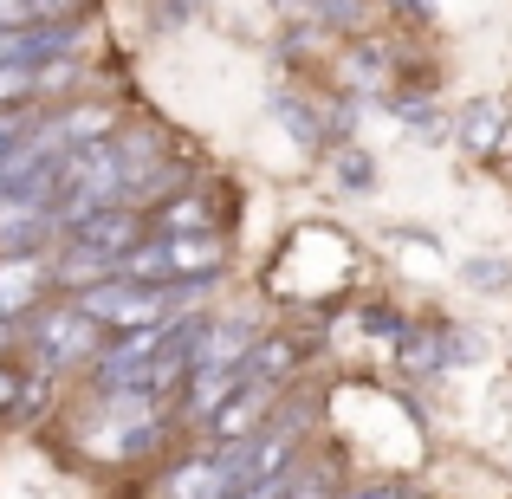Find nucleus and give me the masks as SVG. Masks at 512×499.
I'll return each instance as SVG.
<instances>
[{
  "instance_id": "nucleus-16",
  "label": "nucleus",
  "mask_w": 512,
  "mask_h": 499,
  "mask_svg": "<svg viewBox=\"0 0 512 499\" xmlns=\"http://www.w3.org/2000/svg\"><path fill=\"white\" fill-rule=\"evenodd\" d=\"M33 13H39L33 0H0V20H33Z\"/></svg>"
},
{
  "instance_id": "nucleus-3",
  "label": "nucleus",
  "mask_w": 512,
  "mask_h": 499,
  "mask_svg": "<svg viewBox=\"0 0 512 499\" xmlns=\"http://www.w3.org/2000/svg\"><path fill=\"white\" fill-rule=\"evenodd\" d=\"M247 325H208L195 337V363L188 370H240V363L253 357V344H247Z\"/></svg>"
},
{
  "instance_id": "nucleus-13",
  "label": "nucleus",
  "mask_w": 512,
  "mask_h": 499,
  "mask_svg": "<svg viewBox=\"0 0 512 499\" xmlns=\"http://www.w3.org/2000/svg\"><path fill=\"white\" fill-rule=\"evenodd\" d=\"M402 363H409V370H435V363H441V350L422 337V344H409V350H402Z\"/></svg>"
},
{
  "instance_id": "nucleus-1",
  "label": "nucleus",
  "mask_w": 512,
  "mask_h": 499,
  "mask_svg": "<svg viewBox=\"0 0 512 499\" xmlns=\"http://www.w3.org/2000/svg\"><path fill=\"white\" fill-rule=\"evenodd\" d=\"M130 188V163L111 137L104 143H72L59 163V195H52V221L59 227H78L91 214L117 208V195Z\"/></svg>"
},
{
  "instance_id": "nucleus-12",
  "label": "nucleus",
  "mask_w": 512,
  "mask_h": 499,
  "mask_svg": "<svg viewBox=\"0 0 512 499\" xmlns=\"http://www.w3.org/2000/svg\"><path fill=\"white\" fill-rule=\"evenodd\" d=\"M279 499H331V487H325L318 474H292V487L279 493Z\"/></svg>"
},
{
  "instance_id": "nucleus-2",
  "label": "nucleus",
  "mask_w": 512,
  "mask_h": 499,
  "mask_svg": "<svg viewBox=\"0 0 512 499\" xmlns=\"http://www.w3.org/2000/svg\"><path fill=\"white\" fill-rule=\"evenodd\" d=\"M33 337H39V357L46 363H78V357H91V344H98V318H91L85 305L46 312V318H33Z\"/></svg>"
},
{
  "instance_id": "nucleus-11",
  "label": "nucleus",
  "mask_w": 512,
  "mask_h": 499,
  "mask_svg": "<svg viewBox=\"0 0 512 499\" xmlns=\"http://www.w3.org/2000/svg\"><path fill=\"white\" fill-rule=\"evenodd\" d=\"M273 117H279V124H286V130H292L299 143H318V117H305V111H299L292 98H279V104H273Z\"/></svg>"
},
{
  "instance_id": "nucleus-8",
  "label": "nucleus",
  "mask_w": 512,
  "mask_h": 499,
  "mask_svg": "<svg viewBox=\"0 0 512 499\" xmlns=\"http://www.w3.org/2000/svg\"><path fill=\"white\" fill-rule=\"evenodd\" d=\"M59 130H65V143H104V137H111V111H104V104L65 111V117H59Z\"/></svg>"
},
{
  "instance_id": "nucleus-18",
  "label": "nucleus",
  "mask_w": 512,
  "mask_h": 499,
  "mask_svg": "<svg viewBox=\"0 0 512 499\" xmlns=\"http://www.w3.org/2000/svg\"><path fill=\"white\" fill-rule=\"evenodd\" d=\"M7 396H13V376H7V370H0V409H7Z\"/></svg>"
},
{
  "instance_id": "nucleus-17",
  "label": "nucleus",
  "mask_w": 512,
  "mask_h": 499,
  "mask_svg": "<svg viewBox=\"0 0 512 499\" xmlns=\"http://www.w3.org/2000/svg\"><path fill=\"white\" fill-rule=\"evenodd\" d=\"M344 182H370V163H363V156H344Z\"/></svg>"
},
{
  "instance_id": "nucleus-15",
  "label": "nucleus",
  "mask_w": 512,
  "mask_h": 499,
  "mask_svg": "<svg viewBox=\"0 0 512 499\" xmlns=\"http://www.w3.org/2000/svg\"><path fill=\"white\" fill-rule=\"evenodd\" d=\"M20 137H26V130H20V117H13V111H0V150H13Z\"/></svg>"
},
{
  "instance_id": "nucleus-7",
  "label": "nucleus",
  "mask_w": 512,
  "mask_h": 499,
  "mask_svg": "<svg viewBox=\"0 0 512 499\" xmlns=\"http://www.w3.org/2000/svg\"><path fill=\"white\" fill-rule=\"evenodd\" d=\"M39 279H46V266H39L33 253H13V266L0 273V318H7V312H20V305L33 299V286H39Z\"/></svg>"
},
{
  "instance_id": "nucleus-6",
  "label": "nucleus",
  "mask_w": 512,
  "mask_h": 499,
  "mask_svg": "<svg viewBox=\"0 0 512 499\" xmlns=\"http://www.w3.org/2000/svg\"><path fill=\"white\" fill-rule=\"evenodd\" d=\"M117 273H124V279H143V286H163V279H175V260H169V234H163V240H143V247H130Z\"/></svg>"
},
{
  "instance_id": "nucleus-14",
  "label": "nucleus",
  "mask_w": 512,
  "mask_h": 499,
  "mask_svg": "<svg viewBox=\"0 0 512 499\" xmlns=\"http://www.w3.org/2000/svg\"><path fill=\"white\" fill-rule=\"evenodd\" d=\"M33 7H39V20H72L85 0H33Z\"/></svg>"
},
{
  "instance_id": "nucleus-4",
  "label": "nucleus",
  "mask_w": 512,
  "mask_h": 499,
  "mask_svg": "<svg viewBox=\"0 0 512 499\" xmlns=\"http://www.w3.org/2000/svg\"><path fill=\"white\" fill-rule=\"evenodd\" d=\"M72 240L78 247H98V253H117V266H124V253L137 247V221H130L124 208H104V214H91V221H78Z\"/></svg>"
},
{
  "instance_id": "nucleus-5",
  "label": "nucleus",
  "mask_w": 512,
  "mask_h": 499,
  "mask_svg": "<svg viewBox=\"0 0 512 499\" xmlns=\"http://www.w3.org/2000/svg\"><path fill=\"white\" fill-rule=\"evenodd\" d=\"M169 260H175V279H208L214 266H221L214 227H182V234H169Z\"/></svg>"
},
{
  "instance_id": "nucleus-19",
  "label": "nucleus",
  "mask_w": 512,
  "mask_h": 499,
  "mask_svg": "<svg viewBox=\"0 0 512 499\" xmlns=\"http://www.w3.org/2000/svg\"><path fill=\"white\" fill-rule=\"evenodd\" d=\"M396 7H409V13H428V7H435V0H396Z\"/></svg>"
},
{
  "instance_id": "nucleus-9",
  "label": "nucleus",
  "mask_w": 512,
  "mask_h": 499,
  "mask_svg": "<svg viewBox=\"0 0 512 499\" xmlns=\"http://www.w3.org/2000/svg\"><path fill=\"white\" fill-rule=\"evenodd\" d=\"M33 91H39V65L0 59V104H7V98H33Z\"/></svg>"
},
{
  "instance_id": "nucleus-10",
  "label": "nucleus",
  "mask_w": 512,
  "mask_h": 499,
  "mask_svg": "<svg viewBox=\"0 0 512 499\" xmlns=\"http://www.w3.org/2000/svg\"><path fill=\"white\" fill-rule=\"evenodd\" d=\"M506 124V111H500V104H480V111L474 117H467V150H493V130H500Z\"/></svg>"
}]
</instances>
